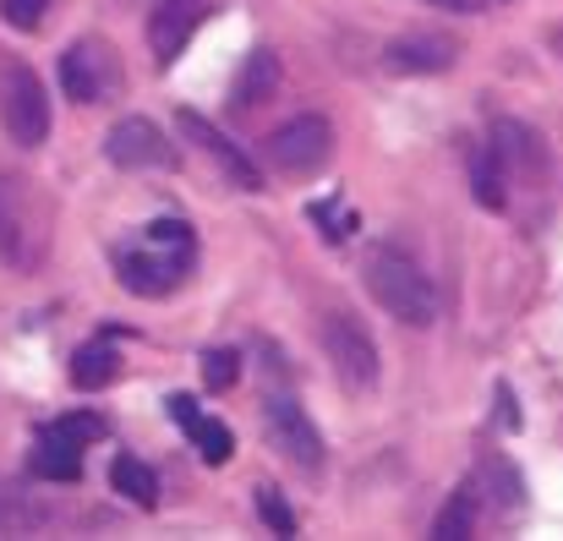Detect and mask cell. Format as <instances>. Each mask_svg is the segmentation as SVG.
Returning a JSON list of instances; mask_svg holds the SVG:
<instances>
[{"label": "cell", "instance_id": "obj_1", "mask_svg": "<svg viewBox=\"0 0 563 541\" xmlns=\"http://www.w3.org/2000/svg\"><path fill=\"white\" fill-rule=\"evenodd\" d=\"M191 263H197V235L187 219H154V224H143V241L115 252L121 285L143 301H159L176 285H187Z\"/></svg>", "mask_w": 563, "mask_h": 541}, {"label": "cell", "instance_id": "obj_10", "mask_svg": "<svg viewBox=\"0 0 563 541\" xmlns=\"http://www.w3.org/2000/svg\"><path fill=\"white\" fill-rule=\"evenodd\" d=\"M213 0H154L148 11V49H154V66H176L181 49L191 44V33L208 22Z\"/></svg>", "mask_w": 563, "mask_h": 541}, {"label": "cell", "instance_id": "obj_3", "mask_svg": "<svg viewBox=\"0 0 563 541\" xmlns=\"http://www.w3.org/2000/svg\"><path fill=\"white\" fill-rule=\"evenodd\" d=\"M0 126L16 148H38L49 137V93L38 71L11 49H0Z\"/></svg>", "mask_w": 563, "mask_h": 541}, {"label": "cell", "instance_id": "obj_11", "mask_svg": "<svg viewBox=\"0 0 563 541\" xmlns=\"http://www.w3.org/2000/svg\"><path fill=\"white\" fill-rule=\"evenodd\" d=\"M176 126H181V137H187V143H197V148H202V154H208V159L224 170V180H230V186H241V191H263V176H257V165L246 159V148H235V143H230V137L213 126V121H202L197 110H181V115H176Z\"/></svg>", "mask_w": 563, "mask_h": 541}, {"label": "cell", "instance_id": "obj_5", "mask_svg": "<svg viewBox=\"0 0 563 541\" xmlns=\"http://www.w3.org/2000/svg\"><path fill=\"white\" fill-rule=\"evenodd\" d=\"M334 154V126L323 115H290L285 126H274L263 137V159L279 176H318Z\"/></svg>", "mask_w": 563, "mask_h": 541}, {"label": "cell", "instance_id": "obj_13", "mask_svg": "<svg viewBox=\"0 0 563 541\" xmlns=\"http://www.w3.org/2000/svg\"><path fill=\"white\" fill-rule=\"evenodd\" d=\"M274 93H279V55H274V49H252L246 66H241L235 82H230V110L246 115V110L268 104Z\"/></svg>", "mask_w": 563, "mask_h": 541}, {"label": "cell", "instance_id": "obj_7", "mask_svg": "<svg viewBox=\"0 0 563 541\" xmlns=\"http://www.w3.org/2000/svg\"><path fill=\"white\" fill-rule=\"evenodd\" d=\"M263 432L290 465H301V471L323 465V432L312 427V416L301 410L296 394H268L263 399Z\"/></svg>", "mask_w": 563, "mask_h": 541}, {"label": "cell", "instance_id": "obj_25", "mask_svg": "<svg viewBox=\"0 0 563 541\" xmlns=\"http://www.w3.org/2000/svg\"><path fill=\"white\" fill-rule=\"evenodd\" d=\"M44 11H49V0H0V16H5V27H16V33H33V27L44 22Z\"/></svg>", "mask_w": 563, "mask_h": 541}, {"label": "cell", "instance_id": "obj_19", "mask_svg": "<svg viewBox=\"0 0 563 541\" xmlns=\"http://www.w3.org/2000/svg\"><path fill=\"white\" fill-rule=\"evenodd\" d=\"M471 526H476V493L460 487V493L443 504V515L432 520V541H460V537H471Z\"/></svg>", "mask_w": 563, "mask_h": 541}, {"label": "cell", "instance_id": "obj_6", "mask_svg": "<svg viewBox=\"0 0 563 541\" xmlns=\"http://www.w3.org/2000/svg\"><path fill=\"white\" fill-rule=\"evenodd\" d=\"M323 351L334 361V377H340L351 394L377 388L383 356H377L373 334H367V323H362L356 312H329V318H323Z\"/></svg>", "mask_w": 563, "mask_h": 541}, {"label": "cell", "instance_id": "obj_23", "mask_svg": "<svg viewBox=\"0 0 563 541\" xmlns=\"http://www.w3.org/2000/svg\"><path fill=\"white\" fill-rule=\"evenodd\" d=\"M235 377H241V356H235V351H208V356H202V383H208L213 394H224Z\"/></svg>", "mask_w": 563, "mask_h": 541}, {"label": "cell", "instance_id": "obj_4", "mask_svg": "<svg viewBox=\"0 0 563 541\" xmlns=\"http://www.w3.org/2000/svg\"><path fill=\"white\" fill-rule=\"evenodd\" d=\"M44 257V219L38 202L27 191V180H16L11 170H0V263L27 274Z\"/></svg>", "mask_w": 563, "mask_h": 541}, {"label": "cell", "instance_id": "obj_2", "mask_svg": "<svg viewBox=\"0 0 563 541\" xmlns=\"http://www.w3.org/2000/svg\"><path fill=\"white\" fill-rule=\"evenodd\" d=\"M362 279H367V296H373L388 318H399L405 329H427V323L438 318L432 279L421 274V263H416L410 252L377 246L373 257H367V268H362Z\"/></svg>", "mask_w": 563, "mask_h": 541}, {"label": "cell", "instance_id": "obj_14", "mask_svg": "<svg viewBox=\"0 0 563 541\" xmlns=\"http://www.w3.org/2000/svg\"><path fill=\"white\" fill-rule=\"evenodd\" d=\"M454 38H438V33H421V38H394L388 44V71H449L454 66Z\"/></svg>", "mask_w": 563, "mask_h": 541}, {"label": "cell", "instance_id": "obj_28", "mask_svg": "<svg viewBox=\"0 0 563 541\" xmlns=\"http://www.w3.org/2000/svg\"><path fill=\"white\" fill-rule=\"evenodd\" d=\"M427 5H438V11H460V16L482 11V0H427Z\"/></svg>", "mask_w": 563, "mask_h": 541}, {"label": "cell", "instance_id": "obj_8", "mask_svg": "<svg viewBox=\"0 0 563 541\" xmlns=\"http://www.w3.org/2000/svg\"><path fill=\"white\" fill-rule=\"evenodd\" d=\"M60 88H66V99H77V104H104V99L121 88V60H115L99 38L66 44V49H60Z\"/></svg>", "mask_w": 563, "mask_h": 541}, {"label": "cell", "instance_id": "obj_16", "mask_svg": "<svg viewBox=\"0 0 563 541\" xmlns=\"http://www.w3.org/2000/svg\"><path fill=\"white\" fill-rule=\"evenodd\" d=\"M33 476H44V482H77V476H82V449H71V443L55 438V432H38Z\"/></svg>", "mask_w": 563, "mask_h": 541}, {"label": "cell", "instance_id": "obj_18", "mask_svg": "<svg viewBox=\"0 0 563 541\" xmlns=\"http://www.w3.org/2000/svg\"><path fill=\"white\" fill-rule=\"evenodd\" d=\"M509 176H504V165H498V154L493 148H476L471 154V197L487 208V213H504V202H509Z\"/></svg>", "mask_w": 563, "mask_h": 541}, {"label": "cell", "instance_id": "obj_24", "mask_svg": "<svg viewBox=\"0 0 563 541\" xmlns=\"http://www.w3.org/2000/svg\"><path fill=\"white\" fill-rule=\"evenodd\" d=\"M487 476H493V487H498V493H493V498H498V509H520V504H526V493H520V471H515V465L493 460V465H487Z\"/></svg>", "mask_w": 563, "mask_h": 541}, {"label": "cell", "instance_id": "obj_27", "mask_svg": "<svg viewBox=\"0 0 563 541\" xmlns=\"http://www.w3.org/2000/svg\"><path fill=\"white\" fill-rule=\"evenodd\" d=\"M498 421H504L509 432L520 427V410H515V394H509V388H498Z\"/></svg>", "mask_w": 563, "mask_h": 541}, {"label": "cell", "instance_id": "obj_21", "mask_svg": "<svg viewBox=\"0 0 563 541\" xmlns=\"http://www.w3.org/2000/svg\"><path fill=\"white\" fill-rule=\"evenodd\" d=\"M44 432H55V438H66L71 449H88V443H99L110 427L99 421V416H88V410H77V416H60V421H49Z\"/></svg>", "mask_w": 563, "mask_h": 541}, {"label": "cell", "instance_id": "obj_26", "mask_svg": "<svg viewBox=\"0 0 563 541\" xmlns=\"http://www.w3.org/2000/svg\"><path fill=\"white\" fill-rule=\"evenodd\" d=\"M312 219H323V224H329V230H323L329 241H345V235L356 230V213H351V208H340V213H334L329 202H318V208H312Z\"/></svg>", "mask_w": 563, "mask_h": 541}, {"label": "cell", "instance_id": "obj_9", "mask_svg": "<svg viewBox=\"0 0 563 541\" xmlns=\"http://www.w3.org/2000/svg\"><path fill=\"white\" fill-rule=\"evenodd\" d=\"M104 159H110L115 170H176V148H170V137H165L154 121H143V115H126V121L110 126V137H104Z\"/></svg>", "mask_w": 563, "mask_h": 541}, {"label": "cell", "instance_id": "obj_15", "mask_svg": "<svg viewBox=\"0 0 563 541\" xmlns=\"http://www.w3.org/2000/svg\"><path fill=\"white\" fill-rule=\"evenodd\" d=\"M115 372H121V351H115L110 340H88V345L71 356V383H77L82 394L110 388V383H115Z\"/></svg>", "mask_w": 563, "mask_h": 541}, {"label": "cell", "instance_id": "obj_22", "mask_svg": "<svg viewBox=\"0 0 563 541\" xmlns=\"http://www.w3.org/2000/svg\"><path fill=\"white\" fill-rule=\"evenodd\" d=\"M257 515H263V526H268L274 537H296V509H290L274 487H257Z\"/></svg>", "mask_w": 563, "mask_h": 541}, {"label": "cell", "instance_id": "obj_12", "mask_svg": "<svg viewBox=\"0 0 563 541\" xmlns=\"http://www.w3.org/2000/svg\"><path fill=\"white\" fill-rule=\"evenodd\" d=\"M493 154H498L504 176H542V170H548L542 137H537L526 121H498V126H493Z\"/></svg>", "mask_w": 563, "mask_h": 541}, {"label": "cell", "instance_id": "obj_17", "mask_svg": "<svg viewBox=\"0 0 563 541\" xmlns=\"http://www.w3.org/2000/svg\"><path fill=\"white\" fill-rule=\"evenodd\" d=\"M110 487H115L126 504H137V509H154V504H159V476H154L143 460H132V454H115Z\"/></svg>", "mask_w": 563, "mask_h": 541}, {"label": "cell", "instance_id": "obj_20", "mask_svg": "<svg viewBox=\"0 0 563 541\" xmlns=\"http://www.w3.org/2000/svg\"><path fill=\"white\" fill-rule=\"evenodd\" d=\"M187 438L197 443V454H202L208 465H224V460H230V449H235L230 427H224V421H213V416H197V421L187 427Z\"/></svg>", "mask_w": 563, "mask_h": 541}]
</instances>
